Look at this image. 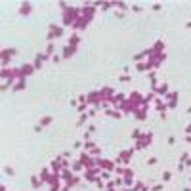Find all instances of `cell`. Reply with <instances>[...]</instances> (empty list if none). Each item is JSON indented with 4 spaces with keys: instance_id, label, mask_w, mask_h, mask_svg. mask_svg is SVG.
Masks as SVG:
<instances>
[{
    "instance_id": "4316f807",
    "label": "cell",
    "mask_w": 191,
    "mask_h": 191,
    "mask_svg": "<svg viewBox=\"0 0 191 191\" xmlns=\"http://www.w3.org/2000/svg\"><path fill=\"white\" fill-rule=\"evenodd\" d=\"M185 132H187V136H191V124L187 126V128H185Z\"/></svg>"
},
{
    "instance_id": "2e32d148",
    "label": "cell",
    "mask_w": 191,
    "mask_h": 191,
    "mask_svg": "<svg viewBox=\"0 0 191 191\" xmlns=\"http://www.w3.org/2000/svg\"><path fill=\"white\" fill-rule=\"evenodd\" d=\"M8 52V56L10 57H12V56H16V54H17V50H16V48H10V50H6Z\"/></svg>"
},
{
    "instance_id": "ffe728a7",
    "label": "cell",
    "mask_w": 191,
    "mask_h": 191,
    "mask_svg": "<svg viewBox=\"0 0 191 191\" xmlns=\"http://www.w3.org/2000/svg\"><path fill=\"white\" fill-rule=\"evenodd\" d=\"M147 164H149V166H153V164H157V159H155V157H151V159L147 161Z\"/></svg>"
},
{
    "instance_id": "f546056e",
    "label": "cell",
    "mask_w": 191,
    "mask_h": 191,
    "mask_svg": "<svg viewBox=\"0 0 191 191\" xmlns=\"http://www.w3.org/2000/svg\"><path fill=\"white\" fill-rule=\"evenodd\" d=\"M61 191H67V187H65V189H61Z\"/></svg>"
},
{
    "instance_id": "484cf974",
    "label": "cell",
    "mask_w": 191,
    "mask_h": 191,
    "mask_svg": "<svg viewBox=\"0 0 191 191\" xmlns=\"http://www.w3.org/2000/svg\"><path fill=\"white\" fill-rule=\"evenodd\" d=\"M52 59H54V63H59V61H61V57H59V56H54Z\"/></svg>"
},
{
    "instance_id": "ba28073f",
    "label": "cell",
    "mask_w": 191,
    "mask_h": 191,
    "mask_svg": "<svg viewBox=\"0 0 191 191\" xmlns=\"http://www.w3.org/2000/svg\"><path fill=\"white\" fill-rule=\"evenodd\" d=\"M155 107H157V109H159V111H161V109H163V111L166 109V105L163 103V101H161V97H159V100H157V103H155Z\"/></svg>"
},
{
    "instance_id": "e0dca14e",
    "label": "cell",
    "mask_w": 191,
    "mask_h": 191,
    "mask_svg": "<svg viewBox=\"0 0 191 191\" xmlns=\"http://www.w3.org/2000/svg\"><path fill=\"white\" fill-rule=\"evenodd\" d=\"M151 191H163V184H157V185H153V189Z\"/></svg>"
},
{
    "instance_id": "8992f818",
    "label": "cell",
    "mask_w": 191,
    "mask_h": 191,
    "mask_svg": "<svg viewBox=\"0 0 191 191\" xmlns=\"http://www.w3.org/2000/svg\"><path fill=\"white\" fill-rule=\"evenodd\" d=\"M155 90L159 92V94H166V92H168V86H166V84H163V86H155Z\"/></svg>"
},
{
    "instance_id": "3957f363",
    "label": "cell",
    "mask_w": 191,
    "mask_h": 191,
    "mask_svg": "<svg viewBox=\"0 0 191 191\" xmlns=\"http://www.w3.org/2000/svg\"><path fill=\"white\" fill-rule=\"evenodd\" d=\"M33 71H35V65H23V67H21V71H19V73H21V77L25 78V75H31Z\"/></svg>"
},
{
    "instance_id": "d6986e66",
    "label": "cell",
    "mask_w": 191,
    "mask_h": 191,
    "mask_svg": "<svg viewBox=\"0 0 191 191\" xmlns=\"http://www.w3.org/2000/svg\"><path fill=\"white\" fill-rule=\"evenodd\" d=\"M130 80V75H122L120 77V82H128Z\"/></svg>"
},
{
    "instance_id": "d4e9b609",
    "label": "cell",
    "mask_w": 191,
    "mask_h": 191,
    "mask_svg": "<svg viewBox=\"0 0 191 191\" xmlns=\"http://www.w3.org/2000/svg\"><path fill=\"white\" fill-rule=\"evenodd\" d=\"M155 50H163V42H157L155 44Z\"/></svg>"
},
{
    "instance_id": "4fadbf2b",
    "label": "cell",
    "mask_w": 191,
    "mask_h": 191,
    "mask_svg": "<svg viewBox=\"0 0 191 191\" xmlns=\"http://www.w3.org/2000/svg\"><path fill=\"white\" fill-rule=\"evenodd\" d=\"M52 52H54V44L50 42V44H48V48H46V56L50 57V56H52Z\"/></svg>"
},
{
    "instance_id": "8fae6325",
    "label": "cell",
    "mask_w": 191,
    "mask_h": 191,
    "mask_svg": "<svg viewBox=\"0 0 191 191\" xmlns=\"http://www.w3.org/2000/svg\"><path fill=\"white\" fill-rule=\"evenodd\" d=\"M172 180V174L170 172H163V182H170Z\"/></svg>"
},
{
    "instance_id": "9c48e42d",
    "label": "cell",
    "mask_w": 191,
    "mask_h": 191,
    "mask_svg": "<svg viewBox=\"0 0 191 191\" xmlns=\"http://www.w3.org/2000/svg\"><path fill=\"white\" fill-rule=\"evenodd\" d=\"M54 119H52V117H44V119L40 120V126H46V124H50V122H52Z\"/></svg>"
},
{
    "instance_id": "f1b7e54d",
    "label": "cell",
    "mask_w": 191,
    "mask_h": 191,
    "mask_svg": "<svg viewBox=\"0 0 191 191\" xmlns=\"http://www.w3.org/2000/svg\"><path fill=\"white\" fill-rule=\"evenodd\" d=\"M185 140H187V143H191V136H187V138H185Z\"/></svg>"
},
{
    "instance_id": "9a60e30c",
    "label": "cell",
    "mask_w": 191,
    "mask_h": 191,
    "mask_svg": "<svg viewBox=\"0 0 191 191\" xmlns=\"http://www.w3.org/2000/svg\"><path fill=\"white\" fill-rule=\"evenodd\" d=\"M4 172H6L8 176H13V174H16V172H13V168H12V166H6V168H4Z\"/></svg>"
},
{
    "instance_id": "cb8c5ba5",
    "label": "cell",
    "mask_w": 191,
    "mask_h": 191,
    "mask_svg": "<svg viewBox=\"0 0 191 191\" xmlns=\"http://www.w3.org/2000/svg\"><path fill=\"white\" fill-rule=\"evenodd\" d=\"M168 143H170V145L176 143V138H174V136H170V138H168Z\"/></svg>"
},
{
    "instance_id": "4dcf8cb0",
    "label": "cell",
    "mask_w": 191,
    "mask_h": 191,
    "mask_svg": "<svg viewBox=\"0 0 191 191\" xmlns=\"http://www.w3.org/2000/svg\"><path fill=\"white\" fill-rule=\"evenodd\" d=\"M189 191H191V189H189Z\"/></svg>"
},
{
    "instance_id": "7402d4cb",
    "label": "cell",
    "mask_w": 191,
    "mask_h": 191,
    "mask_svg": "<svg viewBox=\"0 0 191 191\" xmlns=\"http://www.w3.org/2000/svg\"><path fill=\"white\" fill-rule=\"evenodd\" d=\"M101 178H103V180H109L111 174H109V172H101Z\"/></svg>"
},
{
    "instance_id": "ac0fdd59",
    "label": "cell",
    "mask_w": 191,
    "mask_h": 191,
    "mask_svg": "<svg viewBox=\"0 0 191 191\" xmlns=\"http://www.w3.org/2000/svg\"><path fill=\"white\" fill-rule=\"evenodd\" d=\"M132 12H136V13H140V12H141V6H138V4H136V6H132Z\"/></svg>"
},
{
    "instance_id": "277c9868",
    "label": "cell",
    "mask_w": 191,
    "mask_h": 191,
    "mask_svg": "<svg viewBox=\"0 0 191 191\" xmlns=\"http://www.w3.org/2000/svg\"><path fill=\"white\" fill-rule=\"evenodd\" d=\"M13 90L19 92V90H25V78H21V80L17 82V86H13Z\"/></svg>"
},
{
    "instance_id": "7c38bea8",
    "label": "cell",
    "mask_w": 191,
    "mask_h": 191,
    "mask_svg": "<svg viewBox=\"0 0 191 191\" xmlns=\"http://www.w3.org/2000/svg\"><path fill=\"white\" fill-rule=\"evenodd\" d=\"M31 184H33V187H38V185H40V182H38V178H36V176H33V178H31Z\"/></svg>"
},
{
    "instance_id": "6da1fadb",
    "label": "cell",
    "mask_w": 191,
    "mask_h": 191,
    "mask_svg": "<svg viewBox=\"0 0 191 191\" xmlns=\"http://www.w3.org/2000/svg\"><path fill=\"white\" fill-rule=\"evenodd\" d=\"M19 13H21V16H29V13H31V4L23 2L21 6H19Z\"/></svg>"
},
{
    "instance_id": "30bf717a",
    "label": "cell",
    "mask_w": 191,
    "mask_h": 191,
    "mask_svg": "<svg viewBox=\"0 0 191 191\" xmlns=\"http://www.w3.org/2000/svg\"><path fill=\"white\" fill-rule=\"evenodd\" d=\"M113 6L115 8H120V10H128V6H126L124 2H113Z\"/></svg>"
},
{
    "instance_id": "83f0119b",
    "label": "cell",
    "mask_w": 191,
    "mask_h": 191,
    "mask_svg": "<svg viewBox=\"0 0 191 191\" xmlns=\"http://www.w3.org/2000/svg\"><path fill=\"white\" fill-rule=\"evenodd\" d=\"M185 27H187V29H191V21H189V23H185Z\"/></svg>"
},
{
    "instance_id": "5bb4252c",
    "label": "cell",
    "mask_w": 191,
    "mask_h": 191,
    "mask_svg": "<svg viewBox=\"0 0 191 191\" xmlns=\"http://www.w3.org/2000/svg\"><path fill=\"white\" fill-rule=\"evenodd\" d=\"M94 145H96V143H92V141H84V149H88V151L94 149Z\"/></svg>"
},
{
    "instance_id": "44dd1931",
    "label": "cell",
    "mask_w": 191,
    "mask_h": 191,
    "mask_svg": "<svg viewBox=\"0 0 191 191\" xmlns=\"http://www.w3.org/2000/svg\"><path fill=\"white\" fill-rule=\"evenodd\" d=\"M140 136H141V134H140V130H134V134H132V138H134V140H138Z\"/></svg>"
},
{
    "instance_id": "5b68a950",
    "label": "cell",
    "mask_w": 191,
    "mask_h": 191,
    "mask_svg": "<svg viewBox=\"0 0 191 191\" xmlns=\"http://www.w3.org/2000/svg\"><path fill=\"white\" fill-rule=\"evenodd\" d=\"M78 40H80V36H78V35H73V36L69 38V46H77Z\"/></svg>"
},
{
    "instance_id": "7a4b0ae2",
    "label": "cell",
    "mask_w": 191,
    "mask_h": 191,
    "mask_svg": "<svg viewBox=\"0 0 191 191\" xmlns=\"http://www.w3.org/2000/svg\"><path fill=\"white\" fill-rule=\"evenodd\" d=\"M75 50H77L75 46H65V48H63V57H65V59H69L73 54H75Z\"/></svg>"
},
{
    "instance_id": "603a6c76",
    "label": "cell",
    "mask_w": 191,
    "mask_h": 191,
    "mask_svg": "<svg viewBox=\"0 0 191 191\" xmlns=\"http://www.w3.org/2000/svg\"><path fill=\"white\" fill-rule=\"evenodd\" d=\"M161 8H163V6H161V4H159V2H157V4H153V10H155V12H159V10H161Z\"/></svg>"
},
{
    "instance_id": "52a82bcc",
    "label": "cell",
    "mask_w": 191,
    "mask_h": 191,
    "mask_svg": "<svg viewBox=\"0 0 191 191\" xmlns=\"http://www.w3.org/2000/svg\"><path fill=\"white\" fill-rule=\"evenodd\" d=\"M88 117H90V115H80V119H78V122H77V126H82V124H84V122L88 120Z\"/></svg>"
}]
</instances>
